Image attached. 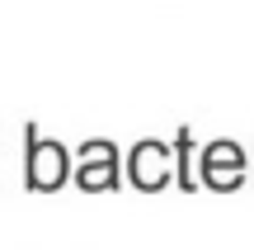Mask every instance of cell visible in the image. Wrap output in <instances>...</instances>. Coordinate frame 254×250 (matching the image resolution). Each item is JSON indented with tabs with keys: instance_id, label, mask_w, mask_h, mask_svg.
Wrapping results in <instances>:
<instances>
[{
	"instance_id": "6da1fadb",
	"label": "cell",
	"mask_w": 254,
	"mask_h": 250,
	"mask_svg": "<svg viewBox=\"0 0 254 250\" xmlns=\"http://www.w3.org/2000/svg\"><path fill=\"white\" fill-rule=\"evenodd\" d=\"M66 175H71L66 147L52 142V137H38V128L28 123L24 128V184L33 194H52V189L66 184Z\"/></svg>"
},
{
	"instance_id": "7a4b0ae2",
	"label": "cell",
	"mask_w": 254,
	"mask_h": 250,
	"mask_svg": "<svg viewBox=\"0 0 254 250\" xmlns=\"http://www.w3.org/2000/svg\"><path fill=\"white\" fill-rule=\"evenodd\" d=\"M75 161H80V170H75V184L80 189H90V194L118 189V147H113V142H104V137L80 142Z\"/></svg>"
},
{
	"instance_id": "3957f363",
	"label": "cell",
	"mask_w": 254,
	"mask_h": 250,
	"mask_svg": "<svg viewBox=\"0 0 254 250\" xmlns=\"http://www.w3.org/2000/svg\"><path fill=\"white\" fill-rule=\"evenodd\" d=\"M245 175H250V170H245V151H240L231 137L212 142V147L202 151V184H207V189H226V194H231V189L245 184Z\"/></svg>"
},
{
	"instance_id": "277c9868",
	"label": "cell",
	"mask_w": 254,
	"mask_h": 250,
	"mask_svg": "<svg viewBox=\"0 0 254 250\" xmlns=\"http://www.w3.org/2000/svg\"><path fill=\"white\" fill-rule=\"evenodd\" d=\"M170 142H136V151H132V184L136 189H146V194H155V189H165L170 184Z\"/></svg>"
},
{
	"instance_id": "5b68a950",
	"label": "cell",
	"mask_w": 254,
	"mask_h": 250,
	"mask_svg": "<svg viewBox=\"0 0 254 250\" xmlns=\"http://www.w3.org/2000/svg\"><path fill=\"white\" fill-rule=\"evenodd\" d=\"M189 151H193V132L179 128V132H174V156H179V166H174V184H179L184 194H193V189H198V179L189 175Z\"/></svg>"
}]
</instances>
